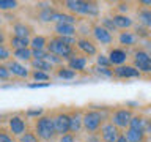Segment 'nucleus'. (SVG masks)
I'll return each instance as SVG.
<instances>
[{"label":"nucleus","mask_w":151,"mask_h":142,"mask_svg":"<svg viewBox=\"0 0 151 142\" xmlns=\"http://www.w3.org/2000/svg\"><path fill=\"white\" fill-rule=\"evenodd\" d=\"M47 51H49L50 54H54V55L61 57V59H63L65 62H68L71 57H74L76 54H77V52H76V47H74V46L65 44V43H63V41H60L55 35L49 40V44H47Z\"/></svg>","instance_id":"5"},{"label":"nucleus","mask_w":151,"mask_h":142,"mask_svg":"<svg viewBox=\"0 0 151 142\" xmlns=\"http://www.w3.org/2000/svg\"><path fill=\"white\" fill-rule=\"evenodd\" d=\"M33 131L36 133V136L40 137L42 142H52L55 141L57 131H55V125H54V117L50 114H44L42 117L33 120Z\"/></svg>","instance_id":"3"},{"label":"nucleus","mask_w":151,"mask_h":142,"mask_svg":"<svg viewBox=\"0 0 151 142\" xmlns=\"http://www.w3.org/2000/svg\"><path fill=\"white\" fill-rule=\"evenodd\" d=\"M57 13V8H54L49 3H38V21L50 24L54 22V16Z\"/></svg>","instance_id":"16"},{"label":"nucleus","mask_w":151,"mask_h":142,"mask_svg":"<svg viewBox=\"0 0 151 142\" xmlns=\"http://www.w3.org/2000/svg\"><path fill=\"white\" fill-rule=\"evenodd\" d=\"M49 40H50V38H47V36H44V35H33V36H32V44H30V47H32L33 51H44V49H47Z\"/></svg>","instance_id":"27"},{"label":"nucleus","mask_w":151,"mask_h":142,"mask_svg":"<svg viewBox=\"0 0 151 142\" xmlns=\"http://www.w3.org/2000/svg\"><path fill=\"white\" fill-rule=\"evenodd\" d=\"M57 142H77V136L73 134V133H68V134H63V136H58Z\"/></svg>","instance_id":"43"},{"label":"nucleus","mask_w":151,"mask_h":142,"mask_svg":"<svg viewBox=\"0 0 151 142\" xmlns=\"http://www.w3.org/2000/svg\"><path fill=\"white\" fill-rule=\"evenodd\" d=\"M145 133L151 136V115H146V123H145Z\"/></svg>","instance_id":"45"},{"label":"nucleus","mask_w":151,"mask_h":142,"mask_svg":"<svg viewBox=\"0 0 151 142\" xmlns=\"http://www.w3.org/2000/svg\"><path fill=\"white\" fill-rule=\"evenodd\" d=\"M44 109H28V111L25 112V117L27 118H33V120H36V118H40V117H42L44 115Z\"/></svg>","instance_id":"40"},{"label":"nucleus","mask_w":151,"mask_h":142,"mask_svg":"<svg viewBox=\"0 0 151 142\" xmlns=\"http://www.w3.org/2000/svg\"><path fill=\"white\" fill-rule=\"evenodd\" d=\"M0 142H19L17 137H14L11 133L6 130V126H3L0 130Z\"/></svg>","instance_id":"36"},{"label":"nucleus","mask_w":151,"mask_h":142,"mask_svg":"<svg viewBox=\"0 0 151 142\" xmlns=\"http://www.w3.org/2000/svg\"><path fill=\"white\" fill-rule=\"evenodd\" d=\"M16 9H19V2H16V0H0V11L13 13Z\"/></svg>","instance_id":"31"},{"label":"nucleus","mask_w":151,"mask_h":142,"mask_svg":"<svg viewBox=\"0 0 151 142\" xmlns=\"http://www.w3.org/2000/svg\"><path fill=\"white\" fill-rule=\"evenodd\" d=\"M145 123H146V115H145V114L135 112V115L132 117V120H131V126H129V128H134V130L145 131Z\"/></svg>","instance_id":"29"},{"label":"nucleus","mask_w":151,"mask_h":142,"mask_svg":"<svg viewBox=\"0 0 151 142\" xmlns=\"http://www.w3.org/2000/svg\"><path fill=\"white\" fill-rule=\"evenodd\" d=\"M110 109H83V131L85 133H99L102 125L110 120Z\"/></svg>","instance_id":"2"},{"label":"nucleus","mask_w":151,"mask_h":142,"mask_svg":"<svg viewBox=\"0 0 151 142\" xmlns=\"http://www.w3.org/2000/svg\"><path fill=\"white\" fill-rule=\"evenodd\" d=\"M139 5L143 7V8H151V0H140Z\"/></svg>","instance_id":"46"},{"label":"nucleus","mask_w":151,"mask_h":142,"mask_svg":"<svg viewBox=\"0 0 151 142\" xmlns=\"http://www.w3.org/2000/svg\"><path fill=\"white\" fill-rule=\"evenodd\" d=\"M65 11H68L73 16L80 17H91L96 19L101 14V7L96 2H85V0H66L61 3Z\"/></svg>","instance_id":"1"},{"label":"nucleus","mask_w":151,"mask_h":142,"mask_svg":"<svg viewBox=\"0 0 151 142\" xmlns=\"http://www.w3.org/2000/svg\"><path fill=\"white\" fill-rule=\"evenodd\" d=\"M88 65V57H85L83 54H76L74 57H71V59L66 62V66L71 70H74L76 73H83L85 68H87Z\"/></svg>","instance_id":"19"},{"label":"nucleus","mask_w":151,"mask_h":142,"mask_svg":"<svg viewBox=\"0 0 151 142\" xmlns=\"http://www.w3.org/2000/svg\"><path fill=\"white\" fill-rule=\"evenodd\" d=\"M116 142H129V141L126 139V136H124V134H121L120 137H118V141H116Z\"/></svg>","instance_id":"47"},{"label":"nucleus","mask_w":151,"mask_h":142,"mask_svg":"<svg viewBox=\"0 0 151 142\" xmlns=\"http://www.w3.org/2000/svg\"><path fill=\"white\" fill-rule=\"evenodd\" d=\"M139 36L135 35V32H131V30H123V32H118V44H121L123 47H134L137 43H139Z\"/></svg>","instance_id":"20"},{"label":"nucleus","mask_w":151,"mask_h":142,"mask_svg":"<svg viewBox=\"0 0 151 142\" xmlns=\"http://www.w3.org/2000/svg\"><path fill=\"white\" fill-rule=\"evenodd\" d=\"M54 32L57 36H77V25L66 22H57L54 24Z\"/></svg>","instance_id":"21"},{"label":"nucleus","mask_w":151,"mask_h":142,"mask_svg":"<svg viewBox=\"0 0 151 142\" xmlns=\"http://www.w3.org/2000/svg\"><path fill=\"white\" fill-rule=\"evenodd\" d=\"M33 27L30 24L24 22V21H16L11 24V35L16 36H22V38H32L35 33H33Z\"/></svg>","instance_id":"17"},{"label":"nucleus","mask_w":151,"mask_h":142,"mask_svg":"<svg viewBox=\"0 0 151 142\" xmlns=\"http://www.w3.org/2000/svg\"><path fill=\"white\" fill-rule=\"evenodd\" d=\"M30 66H32V70H35V71H44V73H49V74L55 73V70H57L47 59H44V60L33 59V60L30 62Z\"/></svg>","instance_id":"24"},{"label":"nucleus","mask_w":151,"mask_h":142,"mask_svg":"<svg viewBox=\"0 0 151 142\" xmlns=\"http://www.w3.org/2000/svg\"><path fill=\"white\" fill-rule=\"evenodd\" d=\"M54 117V125H55V131L57 136H63L71 133V117H69V111H55L52 112Z\"/></svg>","instance_id":"8"},{"label":"nucleus","mask_w":151,"mask_h":142,"mask_svg":"<svg viewBox=\"0 0 151 142\" xmlns=\"http://www.w3.org/2000/svg\"><path fill=\"white\" fill-rule=\"evenodd\" d=\"M107 57H109V60H110L113 68H116V66H123V65L127 63L129 52H127V49H124V47H110Z\"/></svg>","instance_id":"13"},{"label":"nucleus","mask_w":151,"mask_h":142,"mask_svg":"<svg viewBox=\"0 0 151 142\" xmlns=\"http://www.w3.org/2000/svg\"><path fill=\"white\" fill-rule=\"evenodd\" d=\"M135 14H137V21H139L140 25H143V27L148 28V30H151V8L139 7Z\"/></svg>","instance_id":"25"},{"label":"nucleus","mask_w":151,"mask_h":142,"mask_svg":"<svg viewBox=\"0 0 151 142\" xmlns=\"http://www.w3.org/2000/svg\"><path fill=\"white\" fill-rule=\"evenodd\" d=\"M77 74L79 73H76L74 70L68 68L66 65H63V66H60V68L55 70V76L58 79H63V80H73V79L77 78Z\"/></svg>","instance_id":"28"},{"label":"nucleus","mask_w":151,"mask_h":142,"mask_svg":"<svg viewBox=\"0 0 151 142\" xmlns=\"http://www.w3.org/2000/svg\"><path fill=\"white\" fill-rule=\"evenodd\" d=\"M83 142H102L99 133H85Z\"/></svg>","instance_id":"42"},{"label":"nucleus","mask_w":151,"mask_h":142,"mask_svg":"<svg viewBox=\"0 0 151 142\" xmlns=\"http://www.w3.org/2000/svg\"><path fill=\"white\" fill-rule=\"evenodd\" d=\"M113 74H115L116 79H140L143 76L134 65H127V63L113 68Z\"/></svg>","instance_id":"14"},{"label":"nucleus","mask_w":151,"mask_h":142,"mask_svg":"<svg viewBox=\"0 0 151 142\" xmlns=\"http://www.w3.org/2000/svg\"><path fill=\"white\" fill-rule=\"evenodd\" d=\"M131 8H132V7H131L129 2H120V3L116 5L115 9H116L118 14H127V11H129Z\"/></svg>","instance_id":"41"},{"label":"nucleus","mask_w":151,"mask_h":142,"mask_svg":"<svg viewBox=\"0 0 151 142\" xmlns=\"http://www.w3.org/2000/svg\"><path fill=\"white\" fill-rule=\"evenodd\" d=\"M76 47H77V51L80 54H83L85 57H96L99 54L94 40H90L88 36H79Z\"/></svg>","instance_id":"12"},{"label":"nucleus","mask_w":151,"mask_h":142,"mask_svg":"<svg viewBox=\"0 0 151 142\" xmlns=\"http://www.w3.org/2000/svg\"><path fill=\"white\" fill-rule=\"evenodd\" d=\"M99 24H101L102 27H106L107 30H110V32H118V30H116V27H115V24H113L112 16H104V17H101Z\"/></svg>","instance_id":"37"},{"label":"nucleus","mask_w":151,"mask_h":142,"mask_svg":"<svg viewBox=\"0 0 151 142\" xmlns=\"http://www.w3.org/2000/svg\"><path fill=\"white\" fill-rule=\"evenodd\" d=\"M134 115H135L134 109L126 107V106L116 107V109H113L112 114H110V122L115 126L120 128L121 131H124V130H127V128L131 126V120H132Z\"/></svg>","instance_id":"4"},{"label":"nucleus","mask_w":151,"mask_h":142,"mask_svg":"<svg viewBox=\"0 0 151 142\" xmlns=\"http://www.w3.org/2000/svg\"><path fill=\"white\" fill-rule=\"evenodd\" d=\"M123 134L126 136V139L129 142H148V134L145 131L134 130V128H127L123 131Z\"/></svg>","instance_id":"23"},{"label":"nucleus","mask_w":151,"mask_h":142,"mask_svg":"<svg viewBox=\"0 0 151 142\" xmlns=\"http://www.w3.org/2000/svg\"><path fill=\"white\" fill-rule=\"evenodd\" d=\"M6 130L11 133L14 137H21L28 131V122L27 117H22L21 114H13L11 117L6 120Z\"/></svg>","instance_id":"7"},{"label":"nucleus","mask_w":151,"mask_h":142,"mask_svg":"<svg viewBox=\"0 0 151 142\" xmlns=\"http://www.w3.org/2000/svg\"><path fill=\"white\" fill-rule=\"evenodd\" d=\"M113 19V24H115V27H116V30H131L132 27H135V22H134V17H131L129 14H118L115 13L112 16Z\"/></svg>","instance_id":"18"},{"label":"nucleus","mask_w":151,"mask_h":142,"mask_svg":"<svg viewBox=\"0 0 151 142\" xmlns=\"http://www.w3.org/2000/svg\"><path fill=\"white\" fill-rule=\"evenodd\" d=\"M71 133L79 136L83 131V109H71Z\"/></svg>","instance_id":"15"},{"label":"nucleus","mask_w":151,"mask_h":142,"mask_svg":"<svg viewBox=\"0 0 151 142\" xmlns=\"http://www.w3.org/2000/svg\"><path fill=\"white\" fill-rule=\"evenodd\" d=\"M123 134V131L118 126H115L113 123L109 120L102 125V128L99 130V136H101L102 142H116L118 137Z\"/></svg>","instance_id":"11"},{"label":"nucleus","mask_w":151,"mask_h":142,"mask_svg":"<svg viewBox=\"0 0 151 142\" xmlns=\"http://www.w3.org/2000/svg\"><path fill=\"white\" fill-rule=\"evenodd\" d=\"M134 32H135V35L139 36V40H148V38H151V30H148V28L143 27V25H140V24H135Z\"/></svg>","instance_id":"33"},{"label":"nucleus","mask_w":151,"mask_h":142,"mask_svg":"<svg viewBox=\"0 0 151 142\" xmlns=\"http://www.w3.org/2000/svg\"><path fill=\"white\" fill-rule=\"evenodd\" d=\"M6 66L9 68V71H11V74H13V78H16V79H22V80H27V79H30V76H32V70L28 68V66L25 63H22V62H17V60H14L11 59L6 63Z\"/></svg>","instance_id":"10"},{"label":"nucleus","mask_w":151,"mask_h":142,"mask_svg":"<svg viewBox=\"0 0 151 142\" xmlns=\"http://www.w3.org/2000/svg\"><path fill=\"white\" fill-rule=\"evenodd\" d=\"M50 78H52V74H49V73L32 70V76H30V79H33L35 82H49Z\"/></svg>","instance_id":"32"},{"label":"nucleus","mask_w":151,"mask_h":142,"mask_svg":"<svg viewBox=\"0 0 151 142\" xmlns=\"http://www.w3.org/2000/svg\"><path fill=\"white\" fill-rule=\"evenodd\" d=\"M50 82H30L27 84L28 88H42V87H49Z\"/></svg>","instance_id":"44"},{"label":"nucleus","mask_w":151,"mask_h":142,"mask_svg":"<svg viewBox=\"0 0 151 142\" xmlns=\"http://www.w3.org/2000/svg\"><path fill=\"white\" fill-rule=\"evenodd\" d=\"M13 57V49L8 46V43H0V60L2 63H8Z\"/></svg>","instance_id":"30"},{"label":"nucleus","mask_w":151,"mask_h":142,"mask_svg":"<svg viewBox=\"0 0 151 142\" xmlns=\"http://www.w3.org/2000/svg\"><path fill=\"white\" fill-rule=\"evenodd\" d=\"M17 141H19V142H42L40 137L36 136V133L33 131V130H28L25 134H22Z\"/></svg>","instance_id":"35"},{"label":"nucleus","mask_w":151,"mask_h":142,"mask_svg":"<svg viewBox=\"0 0 151 142\" xmlns=\"http://www.w3.org/2000/svg\"><path fill=\"white\" fill-rule=\"evenodd\" d=\"M13 59L17 62H22V63H30L33 60V51L32 47H27V49H16L13 51Z\"/></svg>","instance_id":"26"},{"label":"nucleus","mask_w":151,"mask_h":142,"mask_svg":"<svg viewBox=\"0 0 151 142\" xmlns=\"http://www.w3.org/2000/svg\"><path fill=\"white\" fill-rule=\"evenodd\" d=\"M94 73L98 76H101V78H115V74H113V68H101V66H94Z\"/></svg>","instance_id":"38"},{"label":"nucleus","mask_w":151,"mask_h":142,"mask_svg":"<svg viewBox=\"0 0 151 142\" xmlns=\"http://www.w3.org/2000/svg\"><path fill=\"white\" fill-rule=\"evenodd\" d=\"M94 62H96V66H101V68H113L106 54H98L94 57Z\"/></svg>","instance_id":"34"},{"label":"nucleus","mask_w":151,"mask_h":142,"mask_svg":"<svg viewBox=\"0 0 151 142\" xmlns=\"http://www.w3.org/2000/svg\"><path fill=\"white\" fill-rule=\"evenodd\" d=\"M132 65L142 74H151V52L146 49H134L132 52Z\"/></svg>","instance_id":"6"},{"label":"nucleus","mask_w":151,"mask_h":142,"mask_svg":"<svg viewBox=\"0 0 151 142\" xmlns=\"http://www.w3.org/2000/svg\"><path fill=\"white\" fill-rule=\"evenodd\" d=\"M6 43L13 51L27 49V47H30V44H32V38H22V36H16V35H11V33H9Z\"/></svg>","instance_id":"22"},{"label":"nucleus","mask_w":151,"mask_h":142,"mask_svg":"<svg viewBox=\"0 0 151 142\" xmlns=\"http://www.w3.org/2000/svg\"><path fill=\"white\" fill-rule=\"evenodd\" d=\"M13 78L11 71H9V68L6 66V63H0V80L2 82H6V80H9Z\"/></svg>","instance_id":"39"},{"label":"nucleus","mask_w":151,"mask_h":142,"mask_svg":"<svg viewBox=\"0 0 151 142\" xmlns=\"http://www.w3.org/2000/svg\"><path fill=\"white\" fill-rule=\"evenodd\" d=\"M91 36L94 43L101 46H110L113 43V33L110 30H107L106 27H102L99 22L93 24V28H91Z\"/></svg>","instance_id":"9"}]
</instances>
